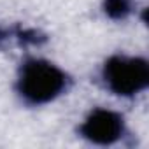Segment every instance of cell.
<instances>
[{
	"instance_id": "cell-1",
	"label": "cell",
	"mask_w": 149,
	"mask_h": 149,
	"mask_svg": "<svg viewBox=\"0 0 149 149\" xmlns=\"http://www.w3.org/2000/svg\"><path fill=\"white\" fill-rule=\"evenodd\" d=\"M67 84L65 74L54 65L40 60L25 63L19 79V91L30 104H46L56 98Z\"/></svg>"
},
{
	"instance_id": "cell-2",
	"label": "cell",
	"mask_w": 149,
	"mask_h": 149,
	"mask_svg": "<svg viewBox=\"0 0 149 149\" xmlns=\"http://www.w3.org/2000/svg\"><path fill=\"white\" fill-rule=\"evenodd\" d=\"M104 77L107 86L118 95H133L149 83V67L140 58L114 56L105 63Z\"/></svg>"
},
{
	"instance_id": "cell-3",
	"label": "cell",
	"mask_w": 149,
	"mask_h": 149,
	"mask_svg": "<svg viewBox=\"0 0 149 149\" xmlns=\"http://www.w3.org/2000/svg\"><path fill=\"white\" fill-rule=\"evenodd\" d=\"M123 132V121L121 118L105 109H98L88 116L84 125L81 126V133L97 144H111L119 139Z\"/></svg>"
},
{
	"instance_id": "cell-4",
	"label": "cell",
	"mask_w": 149,
	"mask_h": 149,
	"mask_svg": "<svg viewBox=\"0 0 149 149\" xmlns=\"http://www.w3.org/2000/svg\"><path fill=\"white\" fill-rule=\"evenodd\" d=\"M132 2L130 0H105V13L114 19H123L130 14Z\"/></svg>"
},
{
	"instance_id": "cell-5",
	"label": "cell",
	"mask_w": 149,
	"mask_h": 149,
	"mask_svg": "<svg viewBox=\"0 0 149 149\" xmlns=\"http://www.w3.org/2000/svg\"><path fill=\"white\" fill-rule=\"evenodd\" d=\"M0 39H2V32H0Z\"/></svg>"
}]
</instances>
